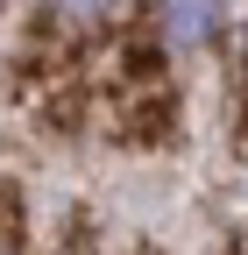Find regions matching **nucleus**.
Wrapping results in <instances>:
<instances>
[{
  "label": "nucleus",
  "instance_id": "f03ea898",
  "mask_svg": "<svg viewBox=\"0 0 248 255\" xmlns=\"http://www.w3.org/2000/svg\"><path fill=\"white\" fill-rule=\"evenodd\" d=\"M50 7H57V14H78V21H85V14H107V0H50Z\"/></svg>",
  "mask_w": 248,
  "mask_h": 255
},
{
  "label": "nucleus",
  "instance_id": "f257e3e1",
  "mask_svg": "<svg viewBox=\"0 0 248 255\" xmlns=\"http://www.w3.org/2000/svg\"><path fill=\"white\" fill-rule=\"evenodd\" d=\"M156 28L170 50H199L220 36V0H156Z\"/></svg>",
  "mask_w": 248,
  "mask_h": 255
}]
</instances>
